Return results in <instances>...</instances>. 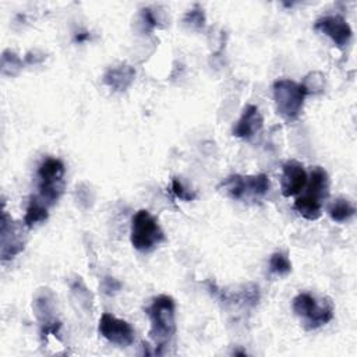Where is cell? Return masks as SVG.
I'll return each instance as SVG.
<instances>
[{"label":"cell","mask_w":357,"mask_h":357,"mask_svg":"<svg viewBox=\"0 0 357 357\" xmlns=\"http://www.w3.org/2000/svg\"><path fill=\"white\" fill-rule=\"evenodd\" d=\"M46 219H47V208L45 202L42 199L39 201L36 198H32L24 215V225L26 227H33L35 225L45 222Z\"/></svg>","instance_id":"16"},{"label":"cell","mask_w":357,"mask_h":357,"mask_svg":"<svg viewBox=\"0 0 357 357\" xmlns=\"http://www.w3.org/2000/svg\"><path fill=\"white\" fill-rule=\"evenodd\" d=\"M356 213L354 205L346 198H337L328 206V215L332 220L342 223L353 218Z\"/></svg>","instance_id":"15"},{"label":"cell","mask_w":357,"mask_h":357,"mask_svg":"<svg viewBox=\"0 0 357 357\" xmlns=\"http://www.w3.org/2000/svg\"><path fill=\"white\" fill-rule=\"evenodd\" d=\"M130 238L135 250L146 252L165 241V233L149 211L139 209L131 219Z\"/></svg>","instance_id":"3"},{"label":"cell","mask_w":357,"mask_h":357,"mask_svg":"<svg viewBox=\"0 0 357 357\" xmlns=\"http://www.w3.org/2000/svg\"><path fill=\"white\" fill-rule=\"evenodd\" d=\"M269 271L275 275L283 276L290 273L291 271V262L289 257L284 252H273L269 258Z\"/></svg>","instance_id":"17"},{"label":"cell","mask_w":357,"mask_h":357,"mask_svg":"<svg viewBox=\"0 0 357 357\" xmlns=\"http://www.w3.org/2000/svg\"><path fill=\"white\" fill-rule=\"evenodd\" d=\"M308 181L307 172L297 160H289L283 165L280 177V191L286 198L300 194Z\"/></svg>","instance_id":"8"},{"label":"cell","mask_w":357,"mask_h":357,"mask_svg":"<svg viewBox=\"0 0 357 357\" xmlns=\"http://www.w3.org/2000/svg\"><path fill=\"white\" fill-rule=\"evenodd\" d=\"M142 17H144L145 24H146L149 28L156 26V18H155L153 13L151 11V8H144V10H142Z\"/></svg>","instance_id":"21"},{"label":"cell","mask_w":357,"mask_h":357,"mask_svg":"<svg viewBox=\"0 0 357 357\" xmlns=\"http://www.w3.org/2000/svg\"><path fill=\"white\" fill-rule=\"evenodd\" d=\"M314 28L318 29L319 32L325 33L326 36H329L339 47L347 46L353 36V31H351L350 25L340 15L321 17L315 21Z\"/></svg>","instance_id":"9"},{"label":"cell","mask_w":357,"mask_h":357,"mask_svg":"<svg viewBox=\"0 0 357 357\" xmlns=\"http://www.w3.org/2000/svg\"><path fill=\"white\" fill-rule=\"evenodd\" d=\"M262 126L264 119L259 109L255 105H247L233 127V135L243 139H250L262 130Z\"/></svg>","instance_id":"11"},{"label":"cell","mask_w":357,"mask_h":357,"mask_svg":"<svg viewBox=\"0 0 357 357\" xmlns=\"http://www.w3.org/2000/svg\"><path fill=\"white\" fill-rule=\"evenodd\" d=\"M120 289V283L117 280H114L113 278H105L102 282V291L112 296L116 291H119Z\"/></svg>","instance_id":"20"},{"label":"cell","mask_w":357,"mask_h":357,"mask_svg":"<svg viewBox=\"0 0 357 357\" xmlns=\"http://www.w3.org/2000/svg\"><path fill=\"white\" fill-rule=\"evenodd\" d=\"M293 208L307 220H317L322 213V202L305 194L296 198Z\"/></svg>","instance_id":"14"},{"label":"cell","mask_w":357,"mask_h":357,"mask_svg":"<svg viewBox=\"0 0 357 357\" xmlns=\"http://www.w3.org/2000/svg\"><path fill=\"white\" fill-rule=\"evenodd\" d=\"M308 180L310 181H307L305 184L307 191L304 194L322 202V199H325L329 194V177L326 170L319 166H315L311 170Z\"/></svg>","instance_id":"13"},{"label":"cell","mask_w":357,"mask_h":357,"mask_svg":"<svg viewBox=\"0 0 357 357\" xmlns=\"http://www.w3.org/2000/svg\"><path fill=\"white\" fill-rule=\"evenodd\" d=\"M172 192L177 197V198H180V199H183V201H192V199H195V192H191V191H188V190H185L184 188V185L181 184V181L178 180V178H173L172 180Z\"/></svg>","instance_id":"18"},{"label":"cell","mask_w":357,"mask_h":357,"mask_svg":"<svg viewBox=\"0 0 357 357\" xmlns=\"http://www.w3.org/2000/svg\"><path fill=\"white\" fill-rule=\"evenodd\" d=\"M184 21L188 22L191 26L202 28L205 25V15H204L202 10H191L190 13L185 14Z\"/></svg>","instance_id":"19"},{"label":"cell","mask_w":357,"mask_h":357,"mask_svg":"<svg viewBox=\"0 0 357 357\" xmlns=\"http://www.w3.org/2000/svg\"><path fill=\"white\" fill-rule=\"evenodd\" d=\"M308 95L305 86L296 81L282 78L273 82V99L278 113L286 120H296L304 105V99Z\"/></svg>","instance_id":"2"},{"label":"cell","mask_w":357,"mask_h":357,"mask_svg":"<svg viewBox=\"0 0 357 357\" xmlns=\"http://www.w3.org/2000/svg\"><path fill=\"white\" fill-rule=\"evenodd\" d=\"M135 70L128 64H120L117 67L109 68L103 75V82L116 89V91H124L127 89L131 82L134 81Z\"/></svg>","instance_id":"12"},{"label":"cell","mask_w":357,"mask_h":357,"mask_svg":"<svg viewBox=\"0 0 357 357\" xmlns=\"http://www.w3.org/2000/svg\"><path fill=\"white\" fill-rule=\"evenodd\" d=\"M64 165L60 159L47 158L38 169V190L40 199L46 204H53L59 199L63 191Z\"/></svg>","instance_id":"4"},{"label":"cell","mask_w":357,"mask_h":357,"mask_svg":"<svg viewBox=\"0 0 357 357\" xmlns=\"http://www.w3.org/2000/svg\"><path fill=\"white\" fill-rule=\"evenodd\" d=\"M99 333L110 343L121 347L132 344L135 337L134 329L127 321L120 319L109 312L102 314L99 319Z\"/></svg>","instance_id":"7"},{"label":"cell","mask_w":357,"mask_h":357,"mask_svg":"<svg viewBox=\"0 0 357 357\" xmlns=\"http://www.w3.org/2000/svg\"><path fill=\"white\" fill-rule=\"evenodd\" d=\"M269 177L264 173L259 174H252V176H240V174H233L226 177L219 188H223V191L234 198V199H241L244 197L252 195V197H261L266 194L269 190Z\"/></svg>","instance_id":"6"},{"label":"cell","mask_w":357,"mask_h":357,"mask_svg":"<svg viewBox=\"0 0 357 357\" xmlns=\"http://www.w3.org/2000/svg\"><path fill=\"white\" fill-rule=\"evenodd\" d=\"M20 231L17 230L15 225L11 222L8 215L3 212L1 215V259L7 261L15 257L18 252L24 250V241L20 238Z\"/></svg>","instance_id":"10"},{"label":"cell","mask_w":357,"mask_h":357,"mask_svg":"<svg viewBox=\"0 0 357 357\" xmlns=\"http://www.w3.org/2000/svg\"><path fill=\"white\" fill-rule=\"evenodd\" d=\"M151 322L149 336L158 349L166 346L176 333V304L167 294H159L152 298L145 308Z\"/></svg>","instance_id":"1"},{"label":"cell","mask_w":357,"mask_h":357,"mask_svg":"<svg viewBox=\"0 0 357 357\" xmlns=\"http://www.w3.org/2000/svg\"><path fill=\"white\" fill-rule=\"evenodd\" d=\"M293 311L297 317L305 321V328L308 331L317 329L333 318L332 304L328 301L318 304V301L308 293H300L293 298Z\"/></svg>","instance_id":"5"}]
</instances>
